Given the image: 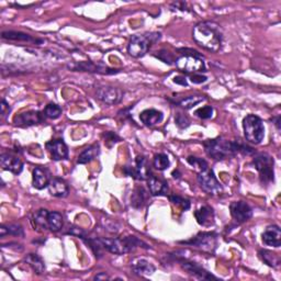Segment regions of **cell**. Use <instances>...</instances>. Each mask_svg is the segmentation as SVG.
<instances>
[{
  "instance_id": "6da1fadb",
  "label": "cell",
  "mask_w": 281,
  "mask_h": 281,
  "mask_svg": "<svg viewBox=\"0 0 281 281\" xmlns=\"http://www.w3.org/2000/svg\"><path fill=\"white\" fill-rule=\"evenodd\" d=\"M192 38L199 46L212 53H217L223 46L224 34L217 22L202 21L194 28Z\"/></svg>"
},
{
  "instance_id": "7a4b0ae2",
  "label": "cell",
  "mask_w": 281,
  "mask_h": 281,
  "mask_svg": "<svg viewBox=\"0 0 281 281\" xmlns=\"http://www.w3.org/2000/svg\"><path fill=\"white\" fill-rule=\"evenodd\" d=\"M203 146L206 155L216 160L234 156L235 154L240 153V142H233L222 137L206 139Z\"/></svg>"
},
{
  "instance_id": "3957f363",
  "label": "cell",
  "mask_w": 281,
  "mask_h": 281,
  "mask_svg": "<svg viewBox=\"0 0 281 281\" xmlns=\"http://www.w3.org/2000/svg\"><path fill=\"white\" fill-rule=\"evenodd\" d=\"M186 50L187 52H184L183 49L179 50V52H183V53L176 60L177 68L186 74H200L206 72L203 55L195 50Z\"/></svg>"
},
{
  "instance_id": "277c9868",
  "label": "cell",
  "mask_w": 281,
  "mask_h": 281,
  "mask_svg": "<svg viewBox=\"0 0 281 281\" xmlns=\"http://www.w3.org/2000/svg\"><path fill=\"white\" fill-rule=\"evenodd\" d=\"M160 38V33L157 32L133 35L128 44V53L135 58L143 57L152 48L153 44L159 41Z\"/></svg>"
},
{
  "instance_id": "5b68a950",
  "label": "cell",
  "mask_w": 281,
  "mask_h": 281,
  "mask_svg": "<svg viewBox=\"0 0 281 281\" xmlns=\"http://www.w3.org/2000/svg\"><path fill=\"white\" fill-rule=\"evenodd\" d=\"M33 222L36 227L51 232L61 231L64 225V219L60 212H50L45 209L38 210L33 214Z\"/></svg>"
},
{
  "instance_id": "8992f818",
  "label": "cell",
  "mask_w": 281,
  "mask_h": 281,
  "mask_svg": "<svg viewBox=\"0 0 281 281\" xmlns=\"http://www.w3.org/2000/svg\"><path fill=\"white\" fill-rule=\"evenodd\" d=\"M243 130L246 140L251 144H261L265 137L264 122L260 116L248 114L243 120Z\"/></svg>"
},
{
  "instance_id": "52a82bcc",
  "label": "cell",
  "mask_w": 281,
  "mask_h": 281,
  "mask_svg": "<svg viewBox=\"0 0 281 281\" xmlns=\"http://www.w3.org/2000/svg\"><path fill=\"white\" fill-rule=\"evenodd\" d=\"M253 164L257 172L260 173L263 183H269L275 179V171H273V158L267 153H261L256 155L253 159Z\"/></svg>"
},
{
  "instance_id": "ba28073f",
  "label": "cell",
  "mask_w": 281,
  "mask_h": 281,
  "mask_svg": "<svg viewBox=\"0 0 281 281\" xmlns=\"http://www.w3.org/2000/svg\"><path fill=\"white\" fill-rule=\"evenodd\" d=\"M198 183L204 192H206V194H209L211 196L220 195L221 192L223 191L222 184L217 179V177L214 175L213 171H211L209 168L198 174Z\"/></svg>"
},
{
  "instance_id": "9c48e42d",
  "label": "cell",
  "mask_w": 281,
  "mask_h": 281,
  "mask_svg": "<svg viewBox=\"0 0 281 281\" xmlns=\"http://www.w3.org/2000/svg\"><path fill=\"white\" fill-rule=\"evenodd\" d=\"M180 243L198 247L204 251H208V253H213L218 245V235L213 232H201L192 240Z\"/></svg>"
},
{
  "instance_id": "30bf717a",
  "label": "cell",
  "mask_w": 281,
  "mask_h": 281,
  "mask_svg": "<svg viewBox=\"0 0 281 281\" xmlns=\"http://www.w3.org/2000/svg\"><path fill=\"white\" fill-rule=\"evenodd\" d=\"M97 98L106 105H116L123 98V91L112 86H101L96 91Z\"/></svg>"
},
{
  "instance_id": "8fae6325",
  "label": "cell",
  "mask_w": 281,
  "mask_h": 281,
  "mask_svg": "<svg viewBox=\"0 0 281 281\" xmlns=\"http://www.w3.org/2000/svg\"><path fill=\"white\" fill-rule=\"evenodd\" d=\"M123 171L125 175L136 180H145L150 176L149 168H147V160L144 156H137L135 158V166H125Z\"/></svg>"
},
{
  "instance_id": "7c38bea8",
  "label": "cell",
  "mask_w": 281,
  "mask_h": 281,
  "mask_svg": "<svg viewBox=\"0 0 281 281\" xmlns=\"http://www.w3.org/2000/svg\"><path fill=\"white\" fill-rule=\"evenodd\" d=\"M232 218L238 223H244L253 217V209L251 206L244 201H234L230 205Z\"/></svg>"
},
{
  "instance_id": "4fadbf2b",
  "label": "cell",
  "mask_w": 281,
  "mask_h": 281,
  "mask_svg": "<svg viewBox=\"0 0 281 281\" xmlns=\"http://www.w3.org/2000/svg\"><path fill=\"white\" fill-rule=\"evenodd\" d=\"M44 118L45 116L40 111H27V112H22L14 116L13 123L18 127H32V125L42 123Z\"/></svg>"
},
{
  "instance_id": "5bb4252c",
  "label": "cell",
  "mask_w": 281,
  "mask_h": 281,
  "mask_svg": "<svg viewBox=\"0 0 281 281\" xmlns=\"http://www.w3.org/2000/svg\"><path fill=\"white\" fill-rule=\"evenodd\" d=\"M46 150L50 153L52 159L63 160L68 159V149L62 139L50 140L46 143Z\"/></svg>"
},
{
  "instance_id": "9a60e30c",
  "label": "cell",
  "mask_w": 281,
  "mask_h": 281,
  "mask_svg": "<svg viewBox=\"0 0 281 281\" xmlns=\"http://www.w3.org/2000/svg\"><path fill=\"white\" fill-rule=\"evenodd\" d=\"M262 241L266 246L278 248L281 245V230L278 225H270L262 234Z\"/></svg>"
},
{
  "instance_id": "2e32d148",
  "label": "cell",
  "mask_w": 281,
  "mask_h": 281,
  "mask_svg": "<svg viewBox=\"0 0 281 281\" xmlns=\"http://www.w3.org/2000/svg\"><path fill=\"white\" fill-rule=\"evenodd\" d=\"M0 164L5 171H8L14 175H19L24 171V162L11 154H3L0 156Z\"/></svg>"
},
{
  "instance_id": "e0dca14e",
  "label": "cell",
  "mask_w": 281,
  "mask_h": 281,
  "mask_svg": "<svg viewBox=\"0 0 281 281\" xmlns=\"http://www.w3.org/2000/svg\"><path fill=\"white\" fill-rule=\"evenodd\" d=\"M181 266L182 268L188 271L190 275L195 276L199 279H203V280H211V279H218L217 277H214L213 275L205 270L203 267H201L200 265H198L197 263H192V262H187V261H181Z\"/></svg>"
},
{
  "instance_id": "ac0fdd59",
  "label": "cell",
  "mask_w": 281,
  "mask_h": 281,
  "mask_svg": "<svg viewBox=\"0 0 281 281\" xmlns=\"http://www.w3.org/2000/svg\"><path fill=\"white\" fill-rule=\"evenodd\" d=\"M50 172L44 167H35L32 174V184L35 189L42 190L49 187L51 181Z\"/></svg>"
},
{
  "instance_id": "d6986e66",
  "label": "cell",
  "mask_w": 281,
  "mask_h": 281,
  "mask_svg": "<svg viewBox=\"0 0 281 281\" xmlns=\"http://www.w3.org/2000/svg\"><path fill=\"white\" fill-rule=\"evenodd\" d=\"M48 188L50 194L56 198H66L69 194V188L67 182L61 178L51 179Z\"/></svg>"
},
{
  "instance_id": "ffe728a7",
  "label": "cell",
  "mask_w": 281,
  "mask_h": 281,
  "mask_svg": "<svg viewBox=\"0 0 281 281\" xmlns=\"http://www.w3.org/2000/svg\"><path fill=\"white\" fill-rule=\"evenodd\" d=\"M139 119L146 127H154V125H157L162 121L164 114H162L161 111L156 109H146L143 112H140Z\"/></svg>"
},
{
  "instance_id": "44dd1931",
  "label": "cell",
  "mask_w": 281,
  "mask_h": 281,
  "mask_svg": "<svg viewBox=\"0 0 281 281\" xmlns=\"http://www.w3.org/2000/svg\"><path fill=\"white\" fill-rule=\"evenodd\" d=\"M73 69H79L83 72H89V73H98V74H106V75H111V74L118 73L115 69H111L107 66H102L100 64H95L91 62H81L79 64H76L75 66H72Z\"/></svg>"
},
{
  "instance_id": "7402d4cb",
  "label": "cell",
  "mask_w": 281,
  "mask_h": 281,
  "mask_svg": "<svg viewBox=\"0 0 281 281\" xmlns=\"http://www.w3.org/2000/svg\"><path fill=\"white\" fill-rule=\"evenodd\" d=\"M2 38L4 40L16 41V42H27V43H34V44L43 43V40L33 38L32 35L20 32V31H5L2 34Z\"/></svg>"
},
{
  "instance_id": "603a6c76",
  "label": "cell",
  "mask_w": 281,
  "mask_h": 281,
  "mask_svg": "<svg viewBox=\"0 0 281 281\" xmlns=\"http://www.w3.org/2000/svg\"><path fill=\"white\" fill-rule=\"evenodd\" d=\"M146 180H147V186H149V189H150V194L152 196H161L167 194L168 186L166 181L159 179L155 176H149V178Z\"/></svg>"
},
{
  "instance_id": "cb8c5ba5",
  "label": "cell",
  "mask_w": 281,
  "mask_h": 281,
  "mask_svg": "<svg viewBox=\"0 0 281 281\" xmlns=\"http://www.w3.org/2000/svg\"><path fill=\"white\" fill-rule=\"evenodd\" d=\"M195 217L197 222L202 226H211L214 223V212L213 209L208 205H204L202 208L198 209L195 212Z\"/></svg>"
},
{
  "instance_id": "d4e9b609",
  "label": "cell",
  "mask_w": 281,
  "mask_h": 281,
  "mask_svg": "<svg viewBox=\"0 0 281 281\" xmlns=\"http://www.w3.org/2000/svg\"><path fill=\"white\" fill-rule=\"evenodd\" d=\"M100 154V146L98 144H93L86 147V149L79 154L77 162L80 165L88 164L95 158L98 157V155Z\"/></svg>"
},
{
  "instance_id": "484cf974",
  "label": "cell",
  "mask_w": 281,
  "mask_h": 281,
  "mask_svg": "<svg viewBox=\"0 0 281 281\" xmlns=\"http://www.w3.org/2000/svg\"><path fill=\"white\" fill-rule=\"evenodd\" d=\"M132 269L137 276H140V277L151 276L155 271L154 266L150 262H147L145 260H137L136 262L133 263Z\"/></svg>"
},
{
  "instance_id": "4316f807",
  "label": "cell",
  "mask_w": 281,
  "mask_h": 281,
  "mask_svg": "<svg viewBox=\"0 0 281 281\" xmlns=\"http://www.w3.org/2000/svg\"><path fill=\"white\" fill-rule=\"evenodd\" d=\"M146 200H147V192L143 187H137L134 191H133L131 203L134 208L136 209L143 208L146 203Z\"/></svg>"
},
{
  "instance_id": "83f0119b",
  "label": "cell",
  "mask_w": 281,
  "mask_h": 281,
  "mask_svg": "<svg viewBox=\"0 0 281 281\" xmlns=\"http://www.w3.org/2000/svg\"><path fill=\"white\" fill-rule=\"evenodd\" d=\"M25 261L36 273H39V275H41V273H43L44 270H45V266H44L42 258L36 254H28L25 258Z\"/></svg>"
},
{
  "instance_id": "f1b7e54d",
  "label": "cell",
  "mask_w": 281,
  "mask_h": 281,
  "mask_svg": "<svg viewBox=\"0 0 281 281\" xmlns=\"http://www.w3.org/2000/svg\"><path fill=\"white\" fill-rule=\"evenodd\" d=\"M14 235V236H21L24 238L25 232L24 228L20 224L17 223H10V224H4L0 228V236L4 238L5 235Z\"/></svg>"
},
{
  "instance_id": "f546056e",
  "label": "cell",
  "mask_w": 281,
  "mask_h": 281,
  "mask_svg": "<svg viewBox=\"0 0 281 281\" xmlns=\"http://www.w3.org/2000/svg\"><path fill=\"white\" fill-rule=\"evenodd\" d=\"M260 257L262 258V261L267 264L270 267L277 268L278 266L280 265V257L279 255L272 253V251L266 250V249H262L260 250Z\"/></svg>"
},
{
  "instance_id": "4dcf8cb0",
  "label": "cell",
  "mask_w": 281,
  "mask_h": 281,
  "mask_svg": "<svg viewBox=\"0 0 281 281\" xmlns=\"http://www.w3.org/2000/svg\"><path fill=\"white\" fill-rule=\"evenodd\" d=\"M62 112H63V110L60 106L55 105V103H50V105H48L45 107V109H44L42 113L45 118H49V119H52V120H55V119H58V118L62 115Z\"/></svg>"
},
{
  "instance_id": "1f68e13d",
  "label": "cell",
  "mask_w": 281,
  "mask_h": 281,
  "mask_svg": "<svg viewBox=\"0 0 281 281\" xmlns=\"http://www.w3.org/2000/svg\"><path fill=\"white\" fill-rule=\"evenodd\" d=\"M202 101H204V98L201 97V96H188V97L183 98L182 100L178 101L177 103L184 109H191L195 106L199 105V103H201Z\"/></svg>"
},
{
  "instance_id": "d6a6232c",
  "label": "cell",
  "mask_w": 281,
  "mask_h": 281,
  "mask_svg": "<svg viewBox=\"0 0 281 281\" xmlns=\"http://www.w3.org/2000/svg\"><path fill=\"white\" fill-rule=\"evenodd\" d=\"M154 167L157 169V171H166V169L171 165V161H169V158L167 155L165 154H157L155 155L154 157Z\"/></svg>"
},
{
  "instance_id": "836d02e7",
  "label": "cell",
  "mask_w": 281,
  "mask_h": 281,
  "mask_svg": "<svg viewBox=\"0 0 281 281\" xmlns=\"http://www.w3.org/2000/svg\"><path fill=\"white\" fill-rule=\"evenodd\" d=\"M169 200H171L173 204L180 208L182 211H187L190 209V201L186 198L177 196V195H172L169 196Z\"/></svg>"
},
{
  "instance_id": "e575fe53",
  "label": "cell",
  "mask_w": 281,
  "mask_h": 281,
  "mask_svg": "<svg viewBox=\"0 0 281 281\" xmlns=\"http://www.w3.org/2000/svg\"><path fill=\"white\" fill-rule=\"evenodd\" d=\"M187 161L189 162V164L195 167V169H197V171L200 173V172H203L205 171V169H208V162H206L204 159L202 158H199V157H195V156H189L187 158Z\"/></svg>"
},
{
  "instance_id": "d590c367",
  "label": "cell",
  "mask_w": 281,
  "mask_h": 281,
  "mask_svg": "<svg viewBox=\"0 0 281 281\" xmlns=\"http://www.w3.org/2000/svg\"><path fill=\"white\" fill-rule=\"evenodd\" d=\"M213 112H214V110L211 106H204V107L197 109L195 114L202 120H208V119H210V118L213 116Z\"/></svg>"
},
{
  "instance_id": "8d00e7d4",
  "label": "cell",
  "mask_w": 281,
  "mask_h": 281,
  "mask_svg": "<svg viewBox=\"0 0 281 281\" xmlns=\"http://www.w3.org/2000/svg\"><path fill=\"white\" fill-rule=\"evenodd\" d=\"M175 121H176V124L178 125V127L181 128V129H186L190 125V120L188 119V116L180 113V112L176 114Z\"/></svg>"
},
{
  "instance_id": "74e56055",
  "label": "cell",
  "mask_w": 281,
  "mask_h": 281,
  "mask_svg": "<svg viewBox=\"0 0 281 281\" xmlns=\"http://www.w3.org/2000/svg\"><path fill=\"white\" fill-rule=\"evenodd\" d=\"M206 79L208 78L201 75V74H194V75L190 76V80L192 84H202V83H205Z\"/></svg>"
},
{
  "instance_id": "f35d334b",
  "label": "cell",
  "mask_w": 281,
  "mask_h": 281,
  "mask_svg": "<svg viewBox=\"0 0 281 281\" xmlns=\"http://www.w3.org/2000/svg\"><path fill=\"white\" fill-rule=\"evenodd\" d=\"M105 138H106L105 142H107V143L111 142L112 144L119 142V140H120V137L118 136L116 134H114L113 132H107L106 134H105Z\"/></svg>"
},
{
  "instance_id": "ab89813d",
  "label": "cell",
  "mask_w": 281,
  "mask_h": 281,
  "mask_svg": "<svg viewBox=\"0 0 281 281\" xmlns=\"http://www.w3.org/2000/svg\"><path fill=\"white\" fill-rule=\"evenodd\" d=\"M10 112V107L5 99L2 100V118H5L7 114H9Z\"/></svg>"
},
{
  "instance_id": "60d3db41",
  "label": "cell",
  "mask_w": 281,
  "mask_h": 281,
  "mask_svg": "<svg viewBox=\"0 0 281 281\" xmlns=\"http://www.w3.org/2000/svg\"><path fill=\"white\" fill-rule=\"evenodd\" d=\"M173 81L175 84H178V85H181V86H188V83H187V80L184 77H181V76H176Z\"/></svg>"
},
{
  "instance_id": "b9f144b4",
  "label": "cell",
  "mask_w": 281,
  "mask_h": 281,
  "mask_svg": "<svg viewBox=\"0 0 281 281\" xmlns=\"http://www.w3.org/2000/svg\"><path fill=\"white\" fill-rule=\"evenodd\" d=\"M172 7H176L177 9H179L181 11L186 10V4H184V3H175V4H173Z\"/></svg>"
},
{
  "instance_id": "7bdbcfd3",
  "label": "cell",
  "mask_w": 281,
  "mask_h": 281,
  "mask_svg": "<svg viewBox=\"0 0 281 281\" xmlns=\"http://www.w3.org/2000/svg\"><path fill=\"white\" fill-rule=\"evenodd\" d=\"M272 121L275 122V125H276L277 130H278V131H280V121H281V118H280V115H278V116H276V118H273Z\"/></svg>"
},
{
  "instance_id": "ee69618b",
  "label": "cell",
  "mask_w": 281,
  "mask_h": 281,
  "mask_svg": "<svg viewBox=\"0 0 281 281\" xmlns=\"http://www.w3.org/2000/svg\"><path fill=\"white\" fill-rule=\"evenodd\" d=\"M96 280H99V279H109V276L106 275V272H101L99 273V275H97L95 277Z\"/></svg>"
}]
</instances>
